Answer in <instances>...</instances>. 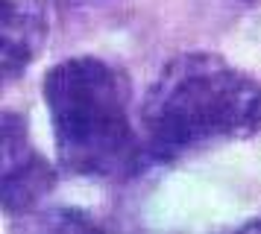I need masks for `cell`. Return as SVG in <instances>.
<instances>
[{"label": "cell", "instance_id": "obj_1", "mask_svg": "<svg viewBox=\"0 0 261 234\" xmlns=\"http://www.w3.org/2000/svg\"><path fill=\"white\" fill-rule=\"evenodd\" d=\"M261 129V85L217 53H179L159 70L141 103L147 158L173 161Z\"/></svg>", "mask_w": 261, "mask_h": 234}, {"label": "cell", "instance_id": "obj_6", "mask_svg": "<svg viewBox=\"0 0 261 234\" xmlns=\"http://www.w3.org/2000/svg\"><path fill=\"white\" fill-rule=\"evenodd\" d=\"M244 228H261V220H249L247 225H244Z\"/></svg>", "mask_w": 261, "mask_h": 234}, {"label": "cell", "instance_id": "obj_3", "mask_svg": "<svg viewBox=\"0 0 261 234\" xmlns=\"http://www.w3.org/2000/svg\"><path fill=\"white\" fill-rule=\"evenodd\" d=\"M56 173L33 147L27 120L3 111V211L27 214L50 193Z\"/></svg>", "mask_w": 261, "mask_h": 234}, {"label": "cell", "instance_id": "obj_5", "mask_svg": "<svg viewBox=\"0 0 261 234\" xmlns=\"http://www.w3.org/2000/svg\"><path fill=\"white\" fill-rule=\"evenodd\" d=\"M232 3L241 12V18L249 26V33L261 41V0H232Z\"/></svg>", "mask_w": 261, "mask_h": 234}, {"label": "cell", "instance_id": "obj_4", "mask_svg": "<svg viewBox=\"0 0 261 234\" xmlns=\"http://www.w3.org/2000/svg\"><path fill=\"white\" fill-rule=\"evenodd\" d=\"M3 82L18 79L47 38L44 0H3Z\"/></svg>", "mask_w": 261, "mask_h": 234}, {"label": "cell", "instance_id": "obj_2", "mask_svg": "<svg viewBox=\"0 0 261 234\" xmlns=\"http://www.w3.org/2000/svg\"><path fill=\"white\" fill-rule=\"evenodd\" d=\"M62 170L88 179H129L147 161L132 123V85L94 56H73L44 76Z\"/></svg>", "mask_w": 261, "mask_h": 234}]
</instances>
